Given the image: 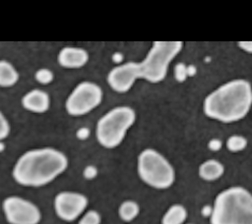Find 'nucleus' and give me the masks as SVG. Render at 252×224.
<instances>
[{
  "instance_id": "f257e3e1",
  "label": "nucleus",
  "mask_w": 252,
  "mask_h": 224,
  "mask_svg": "<svg viewBox=\"0 0 252 224\" xmlns=\"http://www.w3.org/2000/svg\"><path fill=\"white\" fill-rule=\"evenodd\" d=\"M183 47L182 41H155L141 62H125L112 68L106 77L108 85L117 93H126L137 79L151 84L162 82L171 61Z\"/></svg>"
},
{
  "instance_id": "f03ea898",
  "label": "nucleus",
  "mask_w": 252,
  "mask_h": 224,
  "mask_svg": "<svg viewBox=\"0 0 252 224\" xmlns=\"http://www.w3.org/2000/svg\"><path fill=\"white\" fill-rule=\"evenodd\" d=\"M68 164L66 154L57 148H32L24 152L16 160L12 177L23 187L40 188L63 174Z\"/></svg>"
},
{
  "instance_id": "7ed1b4c3",
  "label": "nucleus",
  "mask_w": 252,
  "mask_h": 224,
  "mask_svg": "<svg viewBox=\"0 0 252 224\" xmlns=\"http://www.w3.org/2000/svg\"><path fill=\"white\" fill-rule=\"evenodd\" d=\"M252 106V85L245 79H233L211 91L203 112L213 120L229 124L246 117Z\"/></svg>"
},
{
  "instance_id": "20e7f679",
  "label": "nucleus",
  "mask_w": 252,
  "mask_h": 224,
  "mask_svg": "<svg viewBox=\"0 0 252 224\" xmlns=\"http://www.w3.org/2000/svg\"><path fill=\"white\" fill-rule=\"evenodd\" d=\"M211 224H252V193L240 186L220 192L210 214Z\"/></svg>"
},
{
  "instance_id": "39448f33",
  "label": "nucleus",
  "mask_w": 252,
  "mask_h": 224,
  "mask_svg": "<svg viewBox=\"0 0 252 224\" xmlns=\"http://www.w3.org/2000/svg\"><path fill=\"white\" fill-rule=\"evenodd\" d=\"M136 121V112L130 106H116L108 110L97 121L95 137L104 148H115L124 140L128 130Z\"/></svg>"
},
{
  "instance_id": "423d86ee",
  "label": "nucleus",
  "mask_w": 252,
  "mask_h": 224,
  "mask_svg": "<svg viewBox=\"0 0 252 224\" xmlns=\"http://www.w3.org/2000/svg\"><path fill=\"white\" fill-rule=\"evenodd\" d=\"M139 178L149 187L157 190L170 188L175 181V170L171 163L158 150L148 147L137 158Z\"/></svg>"
},
{
  "instance_id": "0eeeda50",
  "label": "nucleus",
  "mask_w": 252,
  "mask_h": 224,
  "mask_svg": "<svg viewBox=\"0 0 252 224\" xmlns=\"http://www.w3.org/2000/svg\"><path fill=\"white\" fill-rule=\"evenodd\" d=\"M103 91L97 84L83 81L68 95L65 102V109L71 116H83L95 109L101 103Z\"/></svg>"
},
{
  "instance_id": "6e6552de",
  "label": "nucleus",
  "mask_w": 252,
  "mask_h": 224,
  "mask_svg": "<svg viewBox=\"0 0 252 224\" xmlns=\"http://www.w3.org/2000/svg\"><path fill=\"white\" fill-rule=\"evenodd\" d=\"M2 210L9 224H38L41 211L32 201L19 196H9L2 201Z\"/></svg>"
},
{
  "instance_id": "1a4fd4ad",
  "label": "nucleus",
  "mask_w": 252,
  "mask_h": 224,
  "mask_svg": "<svg viewBox=\"0 0 252 224\" xmlns=\"http://www.w3.org/2000/svg\"><path fill=\"white\" fill-rule=\"evenodd\" d=\"M89 204L88 197L79 192H59L53 200V207L57 217L65 222L78 220L86 211Z\"/></svg>"
},
{
  "instance_id": "9d476101",
  "label": "nucleus",
  "mask_w": 252,
  "mask_h": 224,
  "mask_svg": "<svg viewBox=\"0 0 252 224\" xmlns=\"http://www.w3.org/2000/svg\"><path fill=\"white\" fill-rule=\"evenodd\" d=\"M89 61V53L78 46H64L57 55L58 64L65 69H80Z\"/></svg>"
},
{
  "instance_id": "9b49d317",
  "label": "nucleus",
  "mask_w": 252,
  "mask_h": 224,
  "mask_svg": "<svg viewBox=\"0 0 252 224\" xmlns=\"http://www.w3.org/2000/svg\"><path fill=\"white\" fill-rule=\"evenodd\" d=\"M22 106L32 113L41 114L48 111L50 107L49 94L39 88L29 90L22 97Z\"/></svg>"
},
{
  "instance_id": "f8f14e48",
  "label": "nucleus",
  "mask_w": 252,
  "mask_h": 224,
  "mask_svg": "<svg viewBox=\"0 0 252 224\" xmlns=\"http://www.w3.org/2000/svg\"><path fill=\"white\" fill-rule=\"evenodd\" d=\"M224 173L223 164L217 159H207L198 168L199 177L207 182L219 180Z\"/></svg>"
},
{
  "instance_id": "ddd939ff",
  "label": "nucleus",
  "mask_w": 252,
  "mask_h": 224,
  "mask_svg": "<svg viewBox=\"0 0 252 224\" xmlns=\"http://www.w3.org/2000/svg\"><path fill=\"white\" fill-rule=\"evenodd\" d=\"M188 216L186 207L180 203L171 204L163 213L161 224H185Z\"/></svg>"
},
{
  "instance_id": "4468645a",
  "label": "nucleus",
  "mask_w": 252,
  "mask_h": 224,
  "mask_svg": "<svg viewBox=\"0 0 252 224\" xmlns=\"http://www.w3.org/2000/svg\"><path fill=\"white\" fill-rule=\"evenodd\" d=\"M19 73L12 63L0 60V87H12L19 81Z\"/></svg>"
},
{
  "instance_id": "2eb2a0df",
  "label": "nucleus",
  "mask_w": 252,
  "mask_h": 224,
  "mask_svg": "<svg viewBox=\"0 0 252 224\" xmlns=\"http://www.w3.org/2000/svg\"><path fill=\"white\" fill-rule=\"evenodd\" d=\"M140 213V205L133 199L122 201L118 207V216L124 222H132Z\"/></svg>"
},
{
  "instance_id": "dca6fc26",
  "label": "nucleus",
  "mask_w": 252,
  "mask_h": 224,
  "mask_svg": "<svg viewBox=\"0 0 252 224\" xmlns=\"http://www.w3.org/2000/svg\"><path fill=\"white\" fill-rule=\"evenodd\" d=\"M248 140L245 137L240 135H232L227 138L225 141V146L230 152H239L246 148Z\"/></svg>"
},
{
  "instance_id": "f3484780",
  "label": "nucleus",
  "mask_w": 252,
  "mask_h": 224,
  "mask_svg": "<svg viewBox=\"0 0 252 224\" xmlns=\"http://www.w3.org/2000/svg\"><path fill=\"white\" fill-rule=\"evenodd\" d=\"M101 215L97 210H86L78 219V224H100Z\"/></svg>"
},
{
  "instance_id": "a211bd4d",
  "label": "nucleus",
  "mask_w": 252,
  "mask_h": 224,
  "mask_svg": "<svg viewBox=\"0 0 252 224\" xmlns=\"http://www.w3.org/2000/svg\"><path fill=\"white\" fill-rule=\"evenodd\" d=\"M34 79L40 84H49L54 80V74L50 69L40 68L34 73Z\"/></svg>"
},
{
  "instance_id": "6ab92c4d",
  "label": "nucleus",
  "mask_w": 252,
  "mask_h": 224,
  "mask_svg": "<svg viewBox=\"0 0 252 224\" xmlns=\"http://www.w3.org/2000/svg\"><path fill=\"white\" fill-rule=\"evenodd\" d=\"M173 72H174L175 81L178 83H183L189 77L188 71H187V65H185L182 62H179L174 66Z\"/></svg>"
},
{
  "instance_id": "aec40b11",
  "label": "nucleus",
  "mask_w": 252,
  "mask_h": 224,
  "mask_svg": "<svg viewBox=\"0 0 252 224\" xmlns=\"http://www.w3.org/2000/svg\"><path fill=\"white\" fill-rule=\"evenodd\" d=\"M10 123L5 115L0 111V141H3L10 134Z\"/></svg>"
},
{
  "instance_id": "412c9836",
  "label": "nucleus",
  "mask_w": 252,
  "mask_h": 224,
  "mask_svg": "<svg viewBox=\"0 0 252 224\" xmlns=\"http://www.w3.org/2000/svg\"><path fill=\"white\" fill-rule=\"evenodd\" d=\"M83 175L84 178L87 180H93L96 177L97 175V169L95 166L94 165H88L85 167L84 171H83Z\"/></svg>"
},
{
  "instance_id": "4be33fe9",
  "label": "nucleus",
  "mask_w": 252,
  "mask_h": 224,
  "mask_svg": "<svg viewBox=\"0 0 252 224\" xmlns=\"http://www.w3.org/2000/svg\"><path fill=\"white\" fill-rule=\"evenodd\" d=\"M90 137V129L87 127H81L76 131V138L81 140H85Z\"/></svg>"
},
{
  "instance_id": "5701e85b",
  "label": "nucleus",
  "mask_w": 252,
  "mask_h": 224,
  "mask_svg": "<svg viewBox=\"0 0 252 224\" xmlns=\"http://www.w3.org/2000/svg\"><path fill=\"white\" fill-rule=\"evenodd\" d=\"M221 146H222V142L219 139H212L208 143V147L212 151H219L221 148Z\"/></svg>"
},
{
  "instance_id": "b1692460",
  "label": "nucleus",
  "mask_w": 252,
  "mask_h": 224,
  "mask_svg": "<svg viewBox=\"0 0 252 224\" xmlns=\"http://www.w3.org/2000/svg\"><path fill=\"white\" fill-rule=\"evenodd\" d=\"M237 44L238 47L244 52L252 54V41H239Z\"/></svg>"
},
{
  "instance_id": "393cba45",
  "label": "nucleus",
  "mask_w": 252,
  "mask_h": 224,
  "mask_svg": "<svg viewBox=\"0 0 252 224\" xmlns=\"http://www.w3.org/2000/svg\"><path fill=\"white\" fill-rule=\"evenodd\" d=\"M112 60H113L117 65H119V64L122 63L123 55H122L121 53H114V54L112 55Z\"/></svg>"
},
{
  "instance_id": "a878e982",
  "label": "nucleus",
  "mask_w": 252,
  "mask_h": 224,
  "mask_svg": "<svg viewBox=\"0 0 252 224\" xmlns=\"http://www.w3.org/2000/svg\"><path fill=\"white\" fill-rule=\"evenodd\" d=\"M4 148H5L4 142H3V141H0V152H2V151L4 150Z\"/></svg>"
},
{
  "instance_id": "bb28decb",
  "label": "nucleus",
  "mask_w": 252,
  "mask_h": 224,
  "mask_svg": "<svg viewBox=\"0 0 252 224\" xmlns=\"http://www.w3.org/2000/svg\"><path fill=\"white\" fill-rule=\"evenodd\" d=\"M185 224H192V223H185Z\"/></svg>"
}]
</instances>
